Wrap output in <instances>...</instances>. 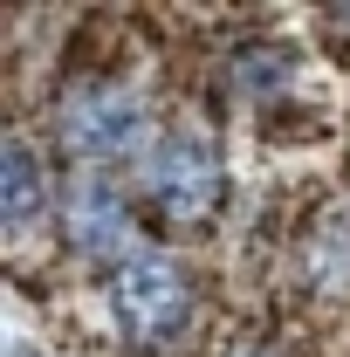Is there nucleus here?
<instances>
[{"label":"nucleus","mask_w":350,"mask_h":357,"mask_svg":"<svg viewBox=\"0 0 350 357\" xmlns=\"http://www.w3.org/2000/svg\"><path fill=\"white\" fill-rule=\"evenodd\" d=\"M55 137L69 144L76 165H110V158H137V144L151 137V110L131 83H69L55 103ZM151 151V144H144Z\"/></svg>","instance_id":"f257e3e1"},{"label":"nucleus","mask_w":350,"mask_h":357,"mask_svg":"<svg viewBox=\"0 0 350 357\" xmlns=\"http://www.w3.org/2000/svg\"><path fill=\"white\" fill-rule=\"evenodd\" d=\"M220 151L206 131H192V124H178V131L151 137V151H144V192H151V206L165 213V220H213L220 206Z\"/></svg>","instance_id":"f03ea898"},{"label":"nucleus","mask_w":350,"mask_h":357,"mask_svg":"<svg viewBox=\"0 0 350 357\" xmlns=\"http://www.w3.org/2000/svg\"><path fill=\"white\" fill-rule=\"evenodd\" d=\"M110 310L131 344H165L192 310V282L165 248H137L124 268H110Z\"/></svg>","instance_id":"7ed1b4c3"},{"label":"nucleus","mask_w":350,"mask_h":357,"mask_svg":"<svg viewBox=\"0 0 350 357\" xmlns=\"http://www.w3.org/2000/svg\"><path fill=\"white\" fill-rule=\"evenodd\" d=\"M62 213H69V241L96 255V261H131L137 255V227H131V206H124V192L110 185L103 172H76L69 178V199H62Z\"/></svg>","instance_id":"20e7f679"},{"label":"nucleus","mask_w":350,"mask_h":357,"mask_svg":"<svg viewBox=\"0 0 350 357\" xmlns=\"http://www.w3.org/2000/svg\"><path fill=\"white\" fill-rule=\"evenodd\" d=\"M0 178H7V234L35 227L48 213V178H42V165H35V151H28V137H7Z\"/></svg>","instance_id":"39448f33"},{"label":"nucleus","mask_w":350,"mask_h":357,"mask_svg":"<svg viewBox=\"0 0 350 357\" xmlns=\"http://www.w3.org/2000/svg\"><path fill=\"white\" fill-rule=\"evenodd\" d=\"M241 357H275V351H241Z\"/></svg>","instance_id":"423d86ee"}]
</instances>
